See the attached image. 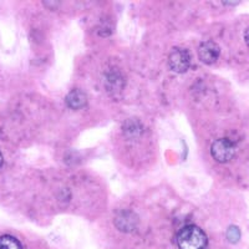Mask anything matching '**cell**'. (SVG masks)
Returning a JSON list of instances; mask_svg holds the SVG:
<instances>
[{
	"label": "cell",
	"mask_w": 249,
	"mask_h": 249,
	"mask_svg": "<svg viewBox=\"0 0 249 249\" xmlns=\"http://www.w3.org/2000/svg\"><path fill=\"white\" fill-rule=\"evenodd\" d=\"M179 249H206L208 239L203 231L197 226H186L177 235Z\"/></svg>",
	"instance_id": "obj_1"
},
{
	"label": "cell",
	"mask_w": 249,
	"mask_h": 249,
	"mask_svg": "<svg viewBox=\"0 0 249 249\" xmlns=\"http://www.w3.org/2000/svg\"><path fill=\"white\" fill-rule=\"evenodd\" d=\"M219 46L214 43V41H204L201 44L198 49L199 59L202 62L207 64V65H212L219 57Z\"/></svg>",
	"instance_id": "obj_4"
},
{
	"label": "cell",
	"mask_w": 249,
	"mask_h": 249,
	"mask_svg": "<svg viewBox=\"0 0 249 249\" xmlns=\"http://www.w3.org/2000/svg\"><path fill=\"white\" fill-rule=\"evenodd\" d=\"M137 219L135 213L131 212H122L121 214L117 215L116 218V226L119 227L120 230L126 232V226H128V230H133L136 227Z\"/></svg>",
	"instance_id": "obj_6"
},
{
	"label": "cell",
	"mask_w": 249,
	"mask_h": 249,
	"mask_svg": "<svg viewBox=\"0 0 249 249\" xmlns=\"http://www.w3.org/2000/svg\"><path fill=\"white\" fill-rule=\"evenodd\" d=\"M211 153L213 159L218 162H228L233 159L235 153V147L233 142L227 139H219L213 142L211 147Z\"/></svg>",
	"instance_id": "obj_2"
},
{
	"label": "cell",
	"mask_w": 249,
	"mask_h": 249,
	"mask_svg": "<svg viewBox=\"0 0 249 249\" xmlns=\"http://www.w3.org/2000/svg\"><path fill=\"white\" fill-rule=\"evenodd\" d=\"M0 249H23V247L17 238L6 234L0 237Z\"/></svg>",
	"instance_id": "obj_7"
},
{
	"label": "cell",
	"mask_w": 249,
	"mask_h": 249,
	"mask_svg": "<svg viewBox=\"0 0 249 249\" xmlns=\"http://www.w3.org/2000/svg\"><path fill=\"white\" fill-rule=\"evenodd\" d=\"M88 104V97H86L85 92L79 89L70 91L66 96V105L72 110H79V108L85 107Z\"/></svg>",
	"instance_id": "obj_5"
},
{
	"label": "cell",
	"mask_w": 249,
	"mask_h": 249,
	"mask_svg": "<svg viewBox=\"0 0 249 249\" xmlns=\"http://www.w3.org/2000/svg\"><path fill=\"white\" fill-rule=\"evenodd\" d=\"M168 64H170L171 70H173L177 74L186 72L191 65V57L188 51L184 49L175 48L171 51L170 57H168Z\"/></svg>",
	"instance_id": "obj_3"
},
{
	"label": "cell",
	"mask_w": 249,
	"mask_h": 249,
	"mask_svg": "<svg viewBox=\"0 0 249 249\" xmlns=\"http://www.w3.org/2000/svg\"><path fill=\"white\" fill-rule=\"evenodd\" d=\"M4 163V159H3V155H1V152H0V167L3 166Z\"/></svg>",
	"instance_id": "obj_10"
},
{
	"label": "cell",
	"mask_w": 249,
	"mask_h": 249,
	"mask_svg": "<svg viewBox=\"0 0 249 249\" xmlns=\"http://www.w3.org/2000/svg\"><path fill=\"white\" fill-rule=\"evenodd\" d=\"M227 239L231 243H237L241 239V231H239V228L235 226H231L228 231H227Z\"/></svg>",
	"instance_id": "obj_8"
},
{
	"label": "cell",
	"mask_w": 249,
	"mask_h": 249,
	"mask_svg": "<svg viewBox=\"0 0 249 249\" xmlns=\"http://www.w3.org/2000/svg\"><path fill=\"white\" fill-rule=\"evenodd\" d=\"M244 40H246L247 45L249 46V28L247 29V30H246V33H244Z\"/></svg>",
	"instance_id": "obj_9"
}]
</instances>
